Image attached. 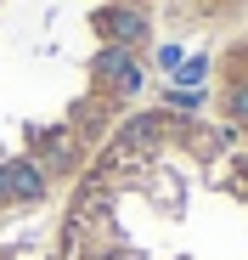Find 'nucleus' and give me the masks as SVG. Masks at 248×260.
<instances>
[{
	"mask_svg": "<svg viewBox=\"0 0 248 260\" xmlns=\"http://www.w3.org/2000/svg\"><path fill=\"white\" fill-rule=\"evenodd\" d=\"M231 113L248 119V85H237V91H231Z\"/></svg>",
	"mask_w": 248,
	"mask_h": 260,
	"instance_id": "obj_1",
	"label": "nucleus"
}]
</instances>
